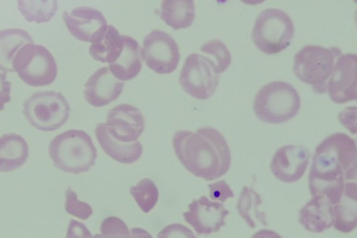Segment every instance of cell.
<instances>
[{
    "label": "cell",
    "mask_w": 357,
    "mask_h": 238,
    "mask_svg": "<svg viewBox=\"0 0 357 238\" xmlns=\"http://www.w3.org/2000/svg\"><path fill=\"white\" fill-rule=\"evenodd\" d=\"M357 149L355 140L344 133H332L315 149L309 173L312 196H326L332 204L340 199L345 182L356 181Z\"/></svg>",
    "instance_id": "obj_1"
},
{
    "label": "cell",
    "mask_w": 357,
    "mask_h": 238,
    "mask_svg": "<svg viewBox=\"0 0 357 238\" xmlns=\"http://www.w3.org/2000/svg\"><path fill=\"white\" fill-rule=\"evenodd\" d=\"M176 156L193 175L207 181L225 174L231 165L229 144L218 130L202 127L195 132L177 131L172 137Z\"/></svg>",
    "instance_id": "obj_2"
},
{
    "label": "cell",
    "mask_w": 357,
    "mask_h": 238,
    "mask_svg": "<svg viewBox=\"0 0 357 238\" xmlns=\"http://www.w3.org/2000/svg\"><path fill=\"white\" fill-rule=\"evenodd\" d=\"M48 151L54 166L66 173L85 172L97 158L91 137L82 130L70 129L59 134L50 142Z\"/></svg>",
    "instance_id": "obj_3"
},
{
    "label": "cell",
    "mask_w": 357,
    "mask_h": 238,
    "mask_svg": "<svg viewBox=\"0 0 357 238\" xmlns=\"http://www.w3.org/2000/svg\"><path fill=\"white\" fill-rule=\"evenodd\" d=\"M301 107V98L296 89L284 81L264 84L256 94L253 111L260 121L280 124L294 117Z\"/></svg>",
    "instance_id": "obj_4"
},
{
    "label": "cell",
    "mask_w": 357,
    "mask_h": 238,
    "mask_svg": "<svg viewBox=\"0 0 357 238\" xmlns=\"http://www.w3.org/2000/svg\"><path fill=\"white\" fill-rule=\"evenodd\" d=\"M341 50L317 45H307L294 56L293 71L303 82L317 94L326 91V83Z\"/></svg>",
    "instance_id": "obj_5"
},
{
    "label": "cell",
    "mask_w": 357,
    "mask_h": 238,
    "mask_svg": "<svg viewBox=\"0 0 357 238\" xmlns=\"http://www.w3.org/2000/svg\"><path fill=\"white\" fill-rule=\"evenodd\" d=\"M294 33L290 16L280 9L271 8L264 9L256 17L251 38L261 52L274 54L289 45Z\"/></svg>",
    "instance_id": "obj_6"
},
{
    "label": "cell",
    "mask_w": 357,
    "mask_h": 238,
    "mask_svg": "<svg viewBox=\"0 0 357 238\" xmlns=\"http://www.w3.org/2000/svg\"><path fill=\"white\" fill-rule=\"evenodd\" d=\"M12 66L20 79L31 87L49 85L57 75L53 55L46 47L34 43L24 44L18 49Z\"/></svg>",
    "instance_id": "obj_7"
},
{
    "label": "cell",
    "mask_w": 357,
    "mask_h": 238,
    "mask_svg": "<svg viewBox=\"0 0 357 238\" xmlns=\"http://www.w3.org/2000/svg\"><path fill=\"white\" fill-rule=\"evenodd\" d=\"M70 111L66 98L54 91L35 92L23 104L26 120L32 126L43 131L59 128L68 119Z\"/></svg>",
    "instance_id": "obj_8"
},
{
    "label": "cell",
    "mask_w": 357,
    "mask_h": 238,
    "mask_svg": "<svg viewBox=\"0 0 357 238\" xmlns=\"http://www.w3.org/2000/svg\"><path fill=\"white\" fill-rule=\"evenodd\" d=\"M220 80L215 64L211 59L198 53L190 54L181 70L178 82L190 96L206 100L215 91Z\"/></svg>",
    "instance_id": "obj_9"
},
{
    "label": "cell",
    "mask_w": 357,
    "mask_h": 238,
    "mask_svg": "<svg viewBox=\"0 0 357 238\" xmlns=\"http://www.w3.org/2000/svg\"><path fill=\"white\" fill-rule=\"evenodd\" d=\"M141 54L146 66L158 74L174 71L180 59L175 40L160 29H153L144 37Z\"/></svg>",
    "instance_id": "obj_10"
},
{
    "label": "cell",
    "mask_w": 357,
    "mask_h": 238,
    "mask_svg": "<svg viewBox=\"0 0 357 238\" xmlns=\"http://www.w3.org/2000/svg\"><path fill=\"white\" fill-rule=\"evenodd\" d=\"M356 54H340L326 83V91L335 103L355 101L357 96Z\"/></svg>",
    "instance_id": "obj_11"
},
{
    "label": "cell",
    "mask_w": 357,
    "mask_h": 238,
    "mask_svg": "<svg viewBox=\"0 0 357 238\" xmlns=\"http://www.w3.org/2000/svg\"><path fill=\"white\" fill-rule=\"evenodd\" d=\"M310 158V151L303 145H284L275 152L270 170L279 181L294 183L305 174Z\"/></svg>",
    "instance_id": "obj_12"
},
{
    "label": "cell",
    "mask_w": 357,
    "mask_h": 238,
    "mask_svg": "<svg viewBox=\"0 0 357 238\" xmlns=\"http://www.w3.org/2000/svg\"><path fill=\"white\" fill-rule=\"evenodd\" d=\"M229 211L222 202L211 201L205 195L195 199L188 204V211L183 213L185 221L198 235L217 232L225 225Z\"/></svg>",
    "instance_id": "obj_13"
},
{
    "label": "cell",
    "mask_w": 357,
    "mask_h": 238,
    "mask_svg": "<svg viewBox=\"0 0 357 238\" xmlns=\"http://www.w3.org/2000/svg\"><path fill=\"white\" fill-rule=\"evenodd\" d=\"M105 128L118 141H137L144 129V117L141 111L130 104L122 103L108 112Z\"/></svg>",
    "instance_id": "obj_14"
},
{
    "label": "cell",
    "mask_w": 357,
    "mask_h": 238,
    "mask_svg": "<svg viewBox=\"0 0 357 238\" xmlns=\"http://www.w3.org/2000/svg\"><path fill=\"white\" fill-rule=\"evenodd\" d=\"M62 17L71 35L83 42L93 43L108 26L100 11L88 6L75 8L70 12L65 10Z\"/></svg>",
    "instance_id": "obj_15"
},
{
    "label": "cell",
    "mask_w": 357,
    "mask_h": 238,
    "mask_svg": "<svg viewBox=\"0 0 357 238\" xmlns=\"http://www.w3.org/2000/svg\"><path fill=\"white\" fill-rule=\"evenodd\" d=\"M123 82L107 67L96 70L84 84L85 100L92 106L102 107L115 101L121 94Z\"/></svg>",
    "instance_id": "obj_16"
},
{
    "label": "cell",
    "mask_w": 357,
    "mask_h": 238,
    "mask_svg": "<svg viewBox=\"0 0 357 238\" xmlns=\"http://www.w3.org/2000/svg\"><path fill=\"white\" fill-rule=\"evenodd\" d=\"M334 221L333 204L324 195L312 196L299 211V223L312 232H322Z\"/></svg>",
    "instance_id": "obj_17"
},
{
    "label": "cell",
    "mask_w": 357,
    "mask_h": 238,
    "mask_svg": "<svg viewBox=\"0 0 357 238\" xmlns=\"http://www.w3.org/2000/svg\"><path fill=\"white\" fill-rule=\"evenodd\" d=\"M111 73L119 80L135 78L142 68V54L138 42L123 35V45L116 58L109 64Z\"/></svg>",
    "instance_id": "obj_18"
},
{
    "label": "cell",
    "mask_w": 357,
    "mask_h": 238,
    "mask_svg": "<svg viewBox=\"0 0 357 238\" xmlns=\"http://www.w3.org/2000/svg\"><path fill=\"white\" fill-rule=\"evenodd\" d=\"M333 227L342 233H349L357 227V185L356 181L345 182L343 193L333 204Z\"/></svg>",
    "instance_id": "obj_19"
},
{
    "label": "cell",
    "mask_w": 357,
    "mask_h": 238,
    "mask_svg": "<svg viewBox=\"0 0 357 238\" xmlns=\"http://www.w3.org/2000/svg\"><path fill=\"white\" fill-rule=\"evenodd\" d=\"M95 135L102 150L119 163H133L142 154V145L139 141L122 142L116 140L109 134L104 123L96 125Z\"/></svg>",
    "instance_id": "obj_20"
},
{
    "label": "cell",
    "mask_w": 357,
    "mask_h": 238,
    "mask_svg": "<svg viewBox=\"0 0 357 238\" xmlns=\"http://www.w3.org/2000/svg\"><path fill=\"white\" fill-rule=\"evenodd\" d=\"M29 156L28 144L16 133L0 137V172L15 170L23 165Z\"/></svg>",
    "instance_id": "obj_21"
},
{
    "label": "cell",
    "mask_w": 357,
    "mask_h": 238,
    "mask_svg": "<svg viewBox=\"0 0 357 238\" xmlns=\"http://www.w3.org/2000/svg\"><path fill=\"white\" fill-rule=\"evenodd\" d=\"M160 18L174 30L188 28L195 19L194 0H162Z\"/></svg>",
    "instance_id": "obj_22"
},
{
    "label": "cell",
    "mask_w": 357,
    "mask_h": 238,
    "mask_svg": "<svg viewBox=\"0 0 357 238\" xmlns=\"http://www.w3.org/2000/svg\"><path fill=\"white\" fill-rule=\"evenodd\" d=\"M34 43L29 33L21 29L0 31V70L14 72L12 61L18 49L24 44Z\"/></svg>",
    "instance_id": "obj_23"
},
{
    "label": "cell",
    "mask_w": 357,
    "mask_h": 238,
    "mask_svg": "<svg viewBox=\"0 0 357 238\" xmlns=\"http://www.w3.org/2000/svg\"><path fill=\"white\" fill-rule=\"evenodd\" d=\"M261 202L259 193L250 187H243L236 208L239 216L251 228H255L257 225H267L265 214L257 209Z\"/></svg>",
    "instance_id": "obj_24"
},
{
    "label": "cell",
    "mask_w": 357,
    "mask_h": 238,
    "mask_svg": "<svg viewBox=\"0 0 357 238\" xmlns=\"http://www.w3.org/2000/svg\"><path fill=\"white\" fill-rule=\"evenodd\" d=\"M123 36L114 27L108 25L105 31L91 43L90 55L96 61L108 64L121 47Z\"/></svg>",
    "instance_id": "obj_25"
},
{
    "label": "cell",
    "mask_w": 357,
    "mask_h": 238,
    "mask_svg": "<svg viewBox=\"0 0 357 238\" xmlns=\"http://www.w3.org/2000/svg\"><path fill=\"white\" fill-rule=\"evenodd\" d=\"M17 9L28 22H49L57 10V0H17Z\"/></svg>",
    "instance_id": "obj_26"
},
{
    "label": "cell",
    "mask_w": 357,
    "mask_h": 238,
    "mask_svg": "<svg viewBox=\"0 0 357 238\" xmlns=\"http://www.w3.org/2000/svg\"><path fill=\"white\" fill-rule=\"evenodd\" d=\"M130 193L144 213L153 209L158 200L159 192L155 184L149 178L142 179L130 188Z\"/></svg>",
    "instance_id": "obj_27"
},
{
    "label": "cell",
    "mask_w": 357,
    "mask_h": 238,
    "mask_svg": "<svg viewBox=\"0 0 357 238\" xmlns=\"http://www.w3.org/2000/svg\"><path fill=\"white\" fill-rule=\"evenodd\" d=\"M201 51L210 54L214 59L217 71L219 74L225 71L231 64V55L225 43L220 40H211L204 43Z\"/></svg>",
    "instance_id": "obj_28"
},
{
    "label": "cell",
    "mask_w": 357,
    "mask_h": 238,
    "mask_svg": "<svg viewBox=\"0 0 357 238\" xmlns=\"http://www.w3.org/2000/svg\"><path fill=\"white\" fill-rule=\"evenodd\" d=\"M65 196V209L67 213L81 220H86L91 216V207L88 203L79 200L77 193L70 188L66 189Z\"/></svg>",
    "instance_id": "obj_29"
},
{
    "label": "cell",
    "mask_w": 357,
    "mask_h": 238,
    "mask_svg": "<svg viewBox=\"0 0 357 238\" xmlns=\"http://www.w3.org/2000/svg\"><path fill=\"white\" fill-rule=\"evenodd\" d=\"M101 237H131L126 223L119 218L109 216L102 221L100 225Z\"/></svg>",
    "instance_id": "obj_30"
},
{
    "label": "cell",
    "mask_w": 357,
    "mask_h": 238,
    "mask_svg": "<svg viewBox=\"0 0 357 238\" xmlns=\"http://www.w3.org/2000/svg\"><path fill=\"white\" fill-rule=\"evenodd\" d=\"M209 196L211 200L224 202L227 199L234 198V193L225 180H220L208 184Z\"/></svg>",
    "instance_id": "obj_31"
},
{
    "label": "cell",
    "mask_w": 357,
    "mask_h": 238,
    "mask_svg": "<svg viewBox=\"0 0 357 238\" xmlns=\"http://www.w3.org/2000/svg\"><path fill=\"white\" fill-rule=\"evenodd\" d=\"M158 237H195L193 232L188 228L180 224H172L163 228L158 235Z\"/></svg>",
    "instance_id": "obj_32"
},
{
    "label": "cell",
    "mask_w": 357,
    "mask_h": 238,
    "mask_svg": "<svg viewBox=\"0 0 357 238\" xmlns=\"http://www.w3.org/2000/svg\"><path fill=\"white\" fill-rule=\"evenodd\" d=\"M6 73H0V111L3 110L5 104L11 100V83L6 80Z\"/></svg>",
    "instance_id": "obj_33"
},
{
    "label": "cell",
    "mask_w": 357,
    "mask_h": 238,
    "mask_svg": "<svg viewBox=\"0 0 357 238\" xmlns=\"http://www.w3.org/2000/svg\"><path fill=\"white\" fill-rule=\"evenodd\" d=\"M66 237H91L92 235L82 223L71 220Z\"/></svg>",
    "instance_id": "obj_34"
},
{
    "label": "cell",
    "mask_w": 357,
    "mask_h": 238,
    "mask_svg": "<svg viewBox=\"0 0 357 238\" xmlns=\"http://www.w3.org/2000/svg\"><path fill=\"white\" fill-rule=\"evenodd\" d=\"M240 1L247 5L255 6V5L260 4L266 0H240Z\"/></svg>",
    "instance_id": "obj_35"
}]
</instances>
